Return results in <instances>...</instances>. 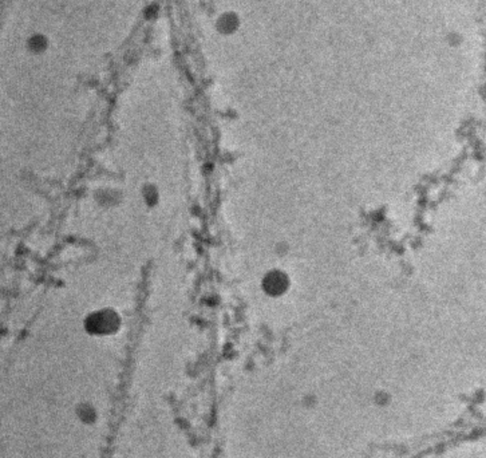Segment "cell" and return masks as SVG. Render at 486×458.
I'll return each mask as SVG.
<instances>
[{
  "mask_svg": "<svg viewBox=\"0 0 486 458\" xmlns=\"http://www.w3.org/2000/svg\"><path fill=\"white\" fill-rule=\"evenodd\" d=\"M79 415H81L82 419H86L88 422H91V421L95 418V414H94V412H93L90 408H82V410H81Z\"/></svg>",
  "mask_w": 486,
  "mask_h": 458,
  "instance_id": "cell-2",
  "label": "cell"
},
{
  "mask_svg": "<svg viewBox=\"0 0 486 458\" xmlns=\"http://www.w3.org/2000/svg\"><path fill=\"white\" fill-rule=\"evenodd\" d=\"M85 325L90 334L110 335L114 334L119 328L121 319L114 311L100 310L88 315Z\"/></svg>",
  "mask_w": 486,
  "mask_h": 458,
  "instance_id": "cell-1",
  "label": "cell"
}]
</instances>
